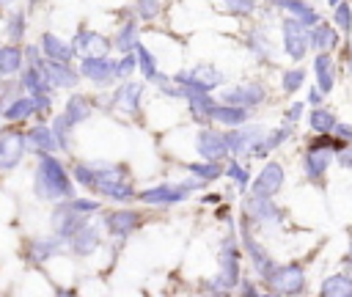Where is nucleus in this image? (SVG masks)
<instances>
[{"instance_id":"nucleus-1","label":"nucleus","mask_w":352,"mask_h":297,"mask_svg":"<svg viewBox=\"0 0 352 297\" xmlns=\"http://www.w3.org/2000/svg\"><path fill=\"white\" fill-rule=\"evenodd\" d=\"M36 192H38V198H47V201H58V198L69 201L74 195V187H72V179H69L66 168L52 154H41V160H38Z\"/></svg>"},{"instance_id":"nucleus-2","label":"nucleus","mask_w":352,"mask_h":297,"mask_svg":"<svg viewBox=\"0 0 352 297\" xmlns=\"http://www.w3.org/2000/svg\"><path fill=\"white\" fill-rule=\"evenodd\" d=\"M201 179L195 176V182H182V184H157V187H148L143 192H138V198L143 204H154V206H165V204H182L187 198V192L192 187H198Z\"/></svg>"},{"instance_id":"nucleus-3","label":"nucleus","mask_w":352,"mask_h":297,"mask_svg":"<svg viewBox=\"0 0 352 297\" xmlns=\"http://www.w3.org/2000/svg\"><path fill=\"white\" fill-rule=\"evenodd\" d=\"M173 82H179L184 91H212L214 85H220V74L217 69L201 63V66H192L190 72L173 74Z\"/></svg>"},{"instance_id":"nucleus-4","label":"nucleus","mask_w":352,"mask_h":297,"mask_svg":"<svg viewBox=\"0 0 352 297\" xmlns=\"http://www.w3.org/2000/svg\"><path fill=\"white\" fill-rule=\"evenodd\" d=\"M36 66L41 69V74L47 77V82H50L52 88H74L77 80H80L77 72L69 69V63L55 60V58H50V60H36Z\"/></svg>"},{"instance_id":"nucleus-5","label":"nucleus","mask_w":352,"mask_h":297,"mask_svg":"<svg viewBox=\"0 0 352 297\" xmlns=\"http://www.w3.org/2000/svg\"><path fill=\"white\" fill-rule=\"evenodd\" d=\"M28 148V138L19 132H0V170H11Z\"/></svg>"},{"instance_id":"nucleus-6","label":"nucleus","mask_w":352,"mask_h":297,"mask_svg":"<svg viewBox=\"0 0 352 297\" xmlns=\"http://www.w3.org/2000/svg\"><path fill=\"white\" fill-rule=\"evenodd\" d=\"M88 214H82V212H77L74 206H69V201H63L58 209H55V214H52V223H55V231H58V236H72L77 228H82L88 220H85Z\"/></svg>"},{"instance_id":"nucleus-7","label":"nucleus","mask_w":352,"mask_h":297,"mask_svg":"<svg viewBox=\"0 0 352 297\" xmlns=\"http://www.w3.org/2000/svg\"><path fill=\"white\" fill-rule=\"evenodd\" d=\"M80 72L94 82H107L110 77H116V60H110L104 55H85Z\"/></svg>"},{"instance_id":"nucleus-8","label":"nucleus","mask_w":352,"mask_h":297,"mask_svg":"<svg viewBox=\"0 0 352 297\" xmlns=\"http://www.w3.org/2000/svg\"><path fill=\"white\" fill-rule=\"evenodd\" d=\"M198 154L204 160H220L223 154H228V143H226V135L214 132V129H201L198 132Z\"/></svg>"},{"instance_id":"nucleus-9","label":"nucleus","mask_w":352,"mask_h":297,"mask_svg":"<svg viewBox=\"0 0 352 297\" xmlns=\"http://www.w3.org/2000/svg\"><path fill=\"white\" fill-rule=\"evenodd\" d=\"M88 190H94L96 195L113 198V201H132V198H138V192L132 190V184H126L124 179H96Z\"/></svg>"},{"instance_id":"nucleus-10","label":"nucleus","mask_w":352,"mask_h":297,"mask_svg":"<svg viewBox=\"0 0 352 297\" xmlns=\"http://www.w3.org/2000/svg\"><path fill=\"white\" fill-rule=\"evenodd\" d=\"M138 223H140V214H138V212L121 209V212H107V214H104V228H107L113 236H126V234H132V231L138 228Z\"/></svg>"},{"instance_id":"nucleus-11","label":"nucleus","mask_w":352,"mask_h":297,"mask_svg":"<svg viewBox=\"0 0 352 297\" xmlns=\"http://www.w3.org/2000/svg\"><path fill=\"white\" fill-rule=\"evenodd\" d=\"M140 94H143V82H124L118 91H116V96H113V102H116V107H121L124 113H138V107H140Z\"/></svg>"},{"instance_id":"nucleus-12","label":"nucleus","mask_w":352,"mask_h":297,"mask_svg":"<svg viewBox=\"0 0 352 297\" xmlns=\"http://www.w3.org/2000/svg\"><path fill=\"white\" fill-rule=\"evenodd\" d=\"M74 50H80L82 55H104L110 50V41L94 30H80L74 38Z\"/></svg>"},{"instance_id":"nucleus-13","label":"nucleus","mask_w":352,"mask_h":297,"mask_svg":"<svg viewBox=\"0 0 352 297\" xmlns=\"http://www.w3.org/2000/svg\"><path fill=\"white\" fill-rule=\"evenodd\" d=\"M69 239H72V250L77 256H88V253H94L99 248V231L94 226H88V223L82 228H77Z\"/></svg>"},{"instance_id":"nucleus-14","label":"nucleus","mask_w":352,"mask_h":297,"mask_svg":"<svg viewBox=\"0 0 352 297\" xmlns=\"http://www.w3.org/2000/svg\"><path fill=\"white\" fill-rule=\"evenodd\" d=\"M41 50H44L47 58H55V60H63V63H69L72 55H74V44H66L55 33H44L41 36Z\"/></svg>"},{"instance_id":"nucleus-15","label":"nucleus","mask_w":352,"mask_h":297,"mask_svg":"<svg viewBox=\"0 0 352 297\" xmlns=\"http://www.w3.org/2000/svg\"><path fill=\"white\" fill-rule=\"evenodd\" d=\"M270 283L275 292H297L302 286V275L297 267H280L270 275Z\"/></svg>"},{"instance_id":"nucleus-16","label":"nucleus","mask_w":352,"mask_h":297,"mask_svg":"<svg viewBox=\"0 0 352 297\" xmlns=\"http://www.w3.org/2000/svg\"><path fill=\"white\" fill-rule=\"evenodd\" d=\"M223 99H226V102H234V104H239V107H250V104H256V102L264 99V91H261L258 85H239V88L223 91Z\"/></svg>"},{"instance_id":"nucleus-17","label":"nucleus","mask_w":352,"mask_h":297,"mask_svg":"<svg viewBox=\"0 0 352 297\" xmlns=\"http://www.w3.org/2000/svg\"><path fill=\"white\" fill-rule=\"evenodd\" d=\"M280 179H283V173H280V168L278 165H267L261 173H258V179L253 182V192L256 195H272L278 187H280Z\"/></svg>"},{"instance_id":"nucleus-18","label":"nucleus","mask_w":352,"mask_h":297,"mask_svg":"<svg viewBox=\"0 0 352 297\" xmlns=\"http://www.w3.org/2000/svg\"><path fill=\"white\" fill-rule=\"evenodd\" d=\"M36 113V99L33 96H16L11 99V104L3 110V118L6 121H25Z\"/></svg>"},{"instance_id":"nucleus-19","label":"nucleus","mask_w":352,"mask_h":297,"mask_svg":"<svg viewBox=\"0 0 352 297\" xmlns=\"http://www.w3.org/2000/svg\"><path fill=\"white\" fill-rule=\"evenodd\" d=\"M25 138H28V146H33L38 154H50V151H55V146H58L52 129H47V126H33Z\"/></svg>"},{"instance_id":"nucleus-20","label":"nucleus","mask_w":352,"mask_h":297,"mask_svg":"<svg viewBox=\"0 0 352 297\" xmlns=\"http://www.w3.org/2000/svg\"><path fill=\"white\" fill-rule=\"evenodd\" d=\"M220 283H226V286H234V283H236V253H234L231 239H226V245H223V258H220Z\"/></svg>"},{"instance_id":"nucleus-21","label":"nucleus","mask_w":352,"mask_h":297,"mask_svg":"<svg viewBox=\"0 0 352 297\" xmlns=\"http://www.w3.org/2000/svg\"><path fill=\"white\" fill-rule=\"evenodd\" d=\"M22 85L30 91V96H36V94H44L47 88H52L36 63H30V66H25V69H22Z\"/></svg>"},{"instance_id":"nucleus-22","label":"nucleus","mask_w":352,"mask_h":297,"mask_svg":"<svg viewBox=\"0 0 352 297\" xmlns=\"http://www.w3.org/2000/svg\"><path fill=\"white\" fill-rule=\"evenodd\" d=\"M60 250V239L58 236H50V239H33L30 248H28V258L30 261H44L50 258L52 253Z\"/></svg>"},{"instance_id":"nucleus-23","label":"nucleus","mask_w":352,"mask_h":297,"mask_svg":"<svg viewBox=\"0 0 352 297\" xmlns=\"http://www.w3.org/2000/svg\"><path fill=\"white\" fill-rule=\"evenodd\" d=\"M22 50L14 47V44H6L0 47V74H14L22 69Z\"/></svg>"},{"instance_id":"nucleus-24","label":"nucleus","mask_w":352,"mask_h":297,"mask_svg":"<svg viewBox=\"0 0 352 297\" xmlns=\"http://www.w3.org/2000/svg\"><path fill=\"white\" fill-rule=\"evenodd\" d=\"M187 102H190V110H192L195 118H209L212 116L214 102L209 99V91H187Z\"/></svg>"},{"instance_id":"nucleus-25","label":"nucleus","mask_w":352,"mask_h":297,"mask_svg":"<svg viewBox=\"0 0 352 297\" xmlns=\"http://www.w3.org/2000/svg\"><path fill=\"white\" fill-rule=\"evenodd\" d=\"M66 121L74 126V124H80V121H85L88 116H91V104H88V99L85 96H72L69 102H66Z\"/></svg>"},{"instance_id":"nucleus-26","label":"nucleus","mask_w":352,"mask_h":297,"mask_svg":"<svg viewBox=\"0 0 352 297\" xmlns=\"http://www.w3.org/2000/svg\"><path fill=\"white\" fill-rule=\"evenodd\" d=\"M135 44H138V22L129 19V22H124V28L118 30V36H116V47H118L121 52H132Z\"/></svg>"},{"instance_id":"nucleus-27","label":"nucleus","mask_w":352,"mask_h":297,"mask_svg":"<svg viewBox=\"0 0 352 297\" xmlns=\"http://www.w3.org/2000/svg\"><path fill=\"white\" fill-rule=\"evenodd\" d=\"M256 138H258V126H250V129L226 135V143H228V151H245Z\"/></svg>"},{"instance_id":"nucleus-28","label":"nucleus","mask_w":352,"mask_h":297,"mask_svg":"<svg viewBox=\"0 0 352 297\" xmlns=\"http://www.w3.org/2000/svg\"><path fill=\"white\" fill-rule=\"evenodd\" d=\"M209 118H214V121H223V124L234 126V124H242V121H245V110H242L239 104H236V107H223V104H214Z\"/></svg>"},{"instance_id":"nucleus-29","label":"nucleus","mask_w":352,"mask_h":297,"mask_svg":"<svg viewBox=\"0 0 352 297\" xmlns=\"http://www.w3.org/2000/svg\"><path fill=\"white\" fill-rule=\"evenodd\" d=\"M135 58H138V66H140L143 77H146V80H151V77L157 74V60H154V55H151L140 41L135 44Z\"/></svg>"},{"instance_id":"nucleus-30","label":"nucleus","mask_w":352,"mask_h":297,"mask_svg":"<svg viewBox=\"0 0 352 297\" xmlns=\"http://www.w3.org/2000/svg\"><path fill=\"white\" fill-rule=\"evenodd\" d=\"M190 173L198 176V179H217L220 176V165L214 160H206V162H192L190 165Z\"/></svg>"},{"instance_id":"nucleus-31","label":"nucleus","mask_w":352,"mask_h":297,"mask_svg":"<svg viewBox=\"0 0 352 297\" xmlns=\"http://www.w3.org/2000/svg\"><path fill=\"white\" fill-rule=\"evenodd\" d=\"M138 66V58H135V52H124V58L116 63V77H126L132 69Z\"/></svg>"},{"instance_id":"nucleus-32","label":"nucleus","mask_w":352,"mask_h":297,"mask_svg":"<svg viewBox=\"0 0 352 297\" xmlns=\"http://www.w3.org/2000/svg\"><path fill=\"white\" fill-rule=\"evenodd\" d=\"M69 206H74V209H77V212H82V214H91V212H96V209H99V201L72 195V198H69Z\"/></svg>"},{"instance_id":"nucleus-33","label":"nucleus","mask_w":352,"mask_h":297,"mask_svg":"<svg viewBox=\"0 0 352 297\" xmlns=\"http://www.w3.org/2000/svg\"><path fill=\"white\" fill-rule=\"evenodd\" d=\"M138 14L143 19H154L160 14V0H138Z\"/></svg>"},{"instance_id":"nucleus-34","label":"nucleus","mask_w":352,"mask_h":297,"mask_svg":"<svg viewBox=\"0 0 352 297\" xmlns=\"http://www.w3.org/2000/svg\"><path fill=\"white\" fill-rule=\"evenodd\" d=\"M228 176H231L239 187H245V184H248V170H245L242 165H236V162H231V165H228Z\"/></svg>"},{"instance_id":"nucleus-35","label":"nucleus","mask_w":352,"mask_h":297,"mask_svg":"<svg viewBox=\"0 0 352 297\" xmlns=\"http://www.w3.org/2000/svg\"><path fill=\"white\" fill-rule=\"evenodd\" d=\"M226 6H228L231 11H236V14H248V11L256 6V0H226Z\"/></svg>"},{"instance_id":"nucleus-36","label":"nucleus","mask_w":352,"mask_h":297,"mask_svg":"<svg viewBox=\"0 0 352 297\" xmlns=\"http://www.w3.org/2000/svg\"><path fill=\"white\" fill-rule=\"evenodd\" d=\"M22 30H25V16H22V14H16V16L11 19V25H8V36H11V38H19V36H22Z\"/></svg>"},{"instance_id":"nucleus-37","label":"nucleus","mask_w":352,"mask_h":297,"mask_svg":"<svg viewBox=\"0 0 352 297\" xmlns=\"http://www.w3.org/2000/svg\"><path fill=\"white\" fill-rule=\"evenodd\" d=\"M300 80H302V74H300V72H289V74L283 77V85H286V91H294V88L300 85Z\"/></svg>"},{"instance_id":"nucleus-38","label":"nucleus","mask_w":352,"mask_h":297,"mask_svg":"<svg viewBox=\"0 0 352 297\" xmlns=\"http://www.w3.org/2000/svg\"><path fill=\"white\" fill-rule=\"evenodd\" d=\"M311 121H314V126H316V129H324V126H330V124H333V118H330L327 113H314V116H311Z\"/></svg>"},{"instance_id":"nucleus-39","label":"nucleus","mask_w":352,"mask_h":297,"mask_svg":"<svg viewBox=\"0 0 352 297\" xmlns=\"http://www.w3.org/2000/svg\"><path fill=\"white\" fill-rule=\"evenodd\" d=\"M33 99H36V113H47L50 110V96L47 94H36Z\"/></svg>"}]
</instances>
